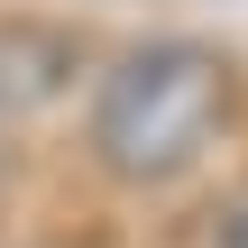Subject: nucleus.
I'll return each mask as SVG.
<instances>
[{
    "mask_svg": "<svg viewBox=\"0 0 248 248\" xmlns=\"http://www.w3.org/2000/svg\"><path fill=\"white\" fill-rule=\"evenodd\" d=\"M193 248H248V184H230V193H221V202L202 212Z\"/></svg>",
    "mask_w": 248,
    "mask_h": 248,
    "instance_id": "f03ea898",
    "label": "nucleus"
},
{
    "mask_svg": "<svg viewBox=\"0 0 248 248\" xmlns=\"http://www.w3.org/2000/svg\"><path fill=\"white\" fill-rule=\"evenodd\" d=\"M221 129H230V64L193 37H147L101 74L83 147L110 184H175L212 156Z\"/></svg>",
    "mask_w": 248,
    "mask_h": 248,
    "instance_id": "f257e3e1",
    "label": "nucleus"
}]
</instances>
